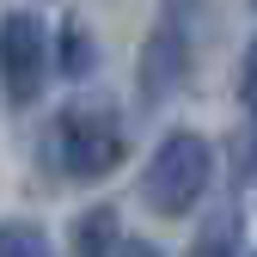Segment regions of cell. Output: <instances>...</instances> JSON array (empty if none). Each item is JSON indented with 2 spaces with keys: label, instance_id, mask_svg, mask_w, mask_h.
<instances>
[{
  "label": "cell",
  "instance_id": "1",
  "mask_svg": "<svg viewBox=\"0 0 257 257\" xmlns=\"http://www.w3.org/2000/svg\"><path fill=\"white\" fill-rule=\"evenodd\" d=\"M122 153H128V135H122V116L110 98H74L55 116V159L68 178L92 184V178L116 172Z\"/></svg>",
  "mask_w": 257,
  "mask_h": 257
},
{
  "label": "cell",
  "instance_id": "2",
  "mask_svg": "<svg viewBox=\"0 0 257 257\" xmlns=\"http://www.w3.org/2000/svg\"><path fill=\"white\" fill-rule=\"evenodd\" d=\"M208 178H214V147L202 135H166L159 153L147 159V172H141V202L153 214L178 220L208 196Z\"/></svg>",
  "mask_w": 257,
  "mask_h": 257
},
{
  "label": "cell",
  "instance_id": "3",
  "mask_svg": "<svg viewBox=\"0 0 257 257\" xmlns=\"http://www.w3.org/2000/svg\"><path fill=\"white\" fill-rule=\"evenodd\" d=\"M49 74V31L37 13H7L0 19V80H7V98L31 104L43 92Z\"/></svg>",
  "mask_w": 257,
  "mask_h": 257
},
{
  "label": "cell",
  "instance_id": "4",
  "mask_svg": "<svg viewBox=\"0 0 257 257\" xmlns=\"http://www.w3.org/2000/svg\"><path fill=\"white\" fill-rule=\"evenodd\" d=\"M184 80H190V43H184L178 25H159L141 43V61H135V98H141V110H159Z\"/></svg>",
  "mask_w": 257,
  "mask_h": 257
},
{
  "label": "cell",
  "instance_id": "5",
  "mask_svg": "<svg viewBox=\"0 0 257 257\" xmlns=\"http://www.w3.org/2000/svg\"><path fill=\"white\" fill-rule=\"evenodd\" d=\"M116 245V208H86L74 220V257H110Z\"/></svg>",
  "mask_w": 257,
  "mask_h": 257
},
{
  "label": "cell",
  "instance_id": "6",
  "mask_svg": "<svg viewBox=\"0 0 257 257\" xmlns=\"http://www.w3.org/2000/svg\"><path fill=\"white\" fill-rule=\"evenodd\" d=\"M92 68H98V43H92V31L80 19H68V25H61V74H68V80H86Z\"/></svg>",
  "mask_w": 257,
  "mask_h": 257
},
{
  "label": "cell",
  "instance_id": "7",
  "mask_svg": "<svg viewBox=\"0 0 257 257\" xmlns=\"http://www.w3.org/2000/svg\"><path fill=\"white\" fill-rule=\"evenodd\" d=\"M0 257H55L31 220H0Z\"/></svg>",
  "mask_w": 257,
  "mask_h": 257
},
{
  "label": "cell",
  "instance_id": "8",
  "mask_svg": "<svg viewBox=\"0 0 257 257\" xmlns=\"http://www.w3.org/2000/svg\"><path fill=\"white\" fill-rule=\"evenodd\" d=\"M239 98H245V110H251V122H257V43L245 49V68H239Z\"/></svg>",
  "mask_w": 257,
  "mask_h": 257
},
{
  "label": "cell",
  "instance_id": "9",
  "mask_svg": "<svg viewBox=\"0 0 257 257\" xmlns=\"http://www.w3.org/2000/svg\"><path fill=\"white\" fill-rule=\"evenodd\" d=\"M110 257H166V251L147 245V239H116V245H110Z\"/></svg>",
  "mask_w": 257,
  "mask_h": 257
},
{
  "label": "cell",
  "instance_id": "10",
  "mask_svg": "<svg viewBox=\"0 0 257 257\" xmlns=\"http://www.w3.org/2000/svg\"><path fill=\"white\" fill-rule=\"evenodd\" d=\"M251 7H257V0H251Z\"/></svg>",
  "mask_w": 257,
  "mask_h": 257
}]
</instances>
